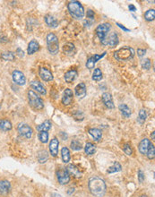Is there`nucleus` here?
I'll return each instance as SVG.
<instances>
[{"instance_id":"f257e3e1","label":"nucleus","mask_w":155,"mask_h":197,"mask_svg":"<svg viewBox=\"0 0 155 197\" xmlns=\"http://www.w3.org/2000/svg\"><path fill=\"white\" fill-rule=\"evenodd\" d=\"M89 190L96 197H102L106 193V184L103 179L98 177H92L89 180Z\"/></svg>"},{"instance_id":"f03ea898","label":"nucleus","mask_w":155,"mask_h":197,"mask_svg":"<svg viewBox=\"0 0 155 197\" xmlns=\"http://www.w3.org/2000/svg\"><path fill=\"white\" fill-rule=\"evenodd\" d=\"M135 55V51L133 48L124 47L119 48L114 53V58L117 61H128L132 59Z\"/></svg>"},{"instance_id":"7ed1b4c3","label":"nucleus","mask_w":155,"mask_h":197,"mask_svg":"<svg viewBox=\"0 0 155 197\" xmlns=\"http://www.w3.org/2000/svg\"><path fill=\"white\" fill-rule=\"evenodd\" d=\"M70 14L76 19H82L84 16V8L82 5L78 1H70L67 5Z\"/></svg>"},{"instance_id":"20e7f679","label":"nucleus","mask_w":155,"mask_h":197,"mask_svg":"<svg viewBox=\"0 0 155 197\" xmlns=\"http://www.w3.org/2000/svg\"><path fill=\"white\" fill-rule=\"evenodd\" d=\"M47 46L50 54L56 55L59 50V42L57 37L54 33H50L47 35Z\"/></svg>"},{"instance_id":"39448f33","label":"nucleus","mask_w":155,"mask_h":197,"mask_svg":"<svg viewBox=\"0 0 155 197\" xmlns=\"http://www.w3.org/2000/svg\"><path fill=\"white\" fill-rule=\"evenodd\" d=\"M28 100H29L30 105L35 109H42L44 108L43 100L39 98L37 95V93L33 92V90L28 91Z\"/></svg>"},{"instance_id":"423d86ee","label":"nucleus","mask_w":155,"mask_h":197,"mask_svg":"<svg viewBox=\"0 0 155 197\" xmlns=\"http://www.w3.org/2000/svg\"><path fill=\"white\" fill-rule=\"evenodd\" d=\"M17 130L19 134L25 138V139H31L33 137V128L28 126L27 124H24V123H20L17 127Z\"/></svg>"},{"instance_id":"0eeeda50","label":"nucleus","mask_w":155,"mask_h":197,"mask_svg":"<svg viewBox=\"0 0 155 197\" xmlns=\"http://www.w3.org/2000/svg\"><path fill=\"white\" fill-rule=\"evenodd\" d=\"M110 28H111V26L108 23H101V24L98 25V27L96 28L95 32H96V34H97L98 38L101 39V42L107 38V34L110 32Z\"/></svg>"},{"instance_id":"6e6552de","label":"nucleus","mask_w":155,"mask_h":197,"mask_svg":"<svg viewBox=\"0 0 155 197\" xmlns=\"http://www.w3.org/2000/svg\"><path fill=\"white\" fill-rule=\"evenodd\" d=\"M57 181L59 182V184L61 185H67L69 183L70 181V177H69V174L67 173V169H58L57 171Z\"/></svg>"},{"instance_id":"1a4fd4ad","label":"nucleus","mask_w":155,"mask_h":197,"mask_svg":"<svg viewBox=\"0 0 155 197\" xmlns=\"http://www.w3.org/2000/svg\"><path fill=\"white\" fill-rule=\"evenodd\" d=\"M119 40H118V36L116 33H111L110 34L109 37H107L104 40L101 41V43L103 45H108L111 48L116 47V45L118 44Z\"/></svg>"},{"instance_id":"9d476101","label":"nucleus","mask_w":155,"mask_h":197,"mask_svg":"<svg viewBox=\"0 0 155 197\" xmlns=\"http://www.w3.org/2000/svg\"><path fill=\"white\" fill-rule=\"evenodd\" d=\"M12 77H13L14 82L18 85H24L26 83V78H25L24 74L18 70H15L13 72Z\"/></svg>"},{"instance_id":"9b49d317","label":"nucleus","mask_w":155,"mask_h":197,"mask_svg":"<svg viewBox=\"0 0 155 197\" xmlns=\"http://www.w3.org/2000/svg\"><path fill=\"white\" fill-rule=\"evenodd\" d=\"M39 77H40L43 81H45V82H50V81L53 80V74H52V73H51L48 69H47V68H45V67H40V68H39Z\"/></svg>"},{"instance_id":"f8f14e48","label":"nucleus","mask_w":155,"mask_h":197,"mask_svg":"<svg viewBox=\"0 0 155 197\" xmlns=\"http://www.w3.org/2000/svg\"><path fill=\"white\" fill-rule=\"evenodd\" d=\"M105 55H106V52H104V53L101 54V55H97V54H96V55H94V56L89 58L88 60H87V62H86V67H87L88 69H93L95 64H96L100 59H101Z\"/></svg>"},{"instance_id":"ddd939ff","label":"nucleus","mask_w":155,"mask_h":197,"mask_svg":"<svg viewBox=\"0 0 155 197\" xmlns=\"http://www.w3.org/2000/svg\"><path fill=\"white\" fill-rule=\"evenodd\" d=\"M152 145V142H150L149 139L147 138H144L143 139L140 143H139V152L143 154V155H146L147 154V152L150 148V146Z\"/></svg>"},{"instance_id":"4468645a","label":"nucleus","mask_w":155,"mask_h":197,"mask_svg":"<svg viewBox=\"0 0 155 197\" xmlns=\"http://www.w3.org/2000/svg\"><path fill=\"white\" fill-rule=\"evenodd\" d=\"M11 190L10 182L7 180H0V195L5 196Z\"/></svg>"},{"instance_id":"2eb2a0df","label":"nucleus","mask_w":155,"mask_h":197,"mask_svg":"<svg viewBox=\"0 0 155 197\" xmlns=\"http://www.w3.org/2000/svg\"><path fill=\"white\" fill-rule=\"evenodd\" d=\"M74 98V94L72 90L70 89H66V91L64 92L63 97H62V103L66 106H68L72 103Z\"/></svg>"},{"instance_id":"dca6fc26","label":"nucleus","mask_w":155,"mask_h":197,"mask_svg":"<svg viewBox=\"0 0 155 197\" xmlns=\"http://www.w3.org/2000/svg\"><path fill=\"white\" fill-rule=\"evenodd\" d=\"M67 171L69 175L73 176L74 177H76V178H81L82 177V173L80 171V169L78 168L76 166L73 164H70L67 166Z\"/></svg>"},{"instance_id":"f3484780","label":"nucleus","mask_w":155,"mask_h":197,"mask_svg":"<svg viewBox=\"0 0 155 197\" xmlns=\"http://www.w3.org/2000/svg\"><path fill=\"white\" fill-rule=\"evenodd\" d=\"M31 87L37 91V92H39V94L41 95H46L47 94V91H46V88L44 87V85L39 82V81H33L31 83Z\"/></svg>"},{"instance_id":"a211bd4d","label":"nucleus","mask_w":155,"mask_h":197,"mask_svg":"<svg viewBox=\"0 0 155 197\" xmlns=\"http://www.w3.org/2000/svg\"><path fill=\"white\" fill-rule=\"evenodd\" d=\"M75 93L79 98H83L86 96V86L85 83H80L75 88Z\"/></svg>"},{"instance_id":"6ab92c4d","label":"nucleus","mask_w":155,"mask_h":197,"mask_svg":"<svg viewBox=\"0 0 155 197\" xmlns=\"http://www.w3.org/2000/svg\"><path fill=\"white\" fill-rule=\"evenodd\" d=\"M58 146H59V142L57 138H54L51 140L50 143H49V152L51 156L53 157H57V153H58Z\"/></svg>"},{"instance_id":"aec40b11","label":"nucleus","mask_w":155,"mask_h":197,"mask_svg":"<svg viewBox=\"0 0 155 197\" xmlns=\"http://www.w3.org/2000/svg\"><path fill=\"white\" fill-rule=\"evenodd\" d=\"M102 101L105 104V106L109 108H114L115 105L113 103V98L110 93L109 92H104L102 94Z\"/></svg>"},{"instance_id":"412c9836","label":"nucleus","mask_w":155,"mask_h":197,"mask_svg":"<svg viewBox=\"0 0 155 197\" xmlns=\"http://www.w3.org/2000/svg\"><path fill=\"white\" fill-rule=\"evenodd\" d=\"M77 75V71L75 70V69H72V70L67 71V72L65 73V76H64V77H65V80H66L67 83H73V82L76 79Z\"/></svg>"},{"instance_id":"4be33fe9","label":"nucleus","mask_w":155,"mask_h":197,"mask_svg":"<svg viewBox=\"0 0 155 197\" xmlns=\"http://www.w3.org/2000/svg\"><path fill=\"white\" fill-rule=\"evenodd\" d=\"M39 43L35 40V39H33L30 41L29 45H28V48H27V53L29 55H33L34 54L35 52H37L39 50Z\"/></svg>"},{"instance_id":"5701e85b","label":"nucleus","mask_w":155,"mask_h":197,"mask_svg":"<svg viewBox=\"0 0 155 197\" xmlns=\"http://www.w3.org/2000/svg\"><path fill=\"white\" fill-rule=\"evenodd\" d=\"M63 52L67 56H73L76 53L75 45L72 43H67L63 46Z\"/></svg>"},{"instance_id":"b1692460","label":"nucleus","mask_w":155,"mask_h":197,"mask_svg":"<svg viewBox=\"0 0 155 197\" xmlns=\"http://www.w3.org/2000/svg\"><path fill=\"white\" fill-rule=\"evenodd\" d=\"M45 22L47 23L48 26L51 27V28H57L58 25V23L57 21V19L55 17H53L52 15H46L45 16Z\"/></svg>"},{"instance_id":"393cba45","label":"nucleus","mask_w":155,"mask_h":197,"mask_svg":"<svg viewBox=\"0 0 155 197\" xmlns=\"http://www.w3.org/2000/svg\"><path fill=\"white\" fill-rule=\"evenodd\" d=\"M89 133L93 137V139L96 142L101 141V138H102V133L98 128H91V129H89Z\"/></svg>"},{"instance_id":"a878e982","label":"nucleus","mask_w":155,"mask_h":197,"mask_svg":"<svg viewBox=\"0 0 155 197\" xmlns=\"http://www.w3.org/2000/svg\"><path fill=\"white\" fill-rule=\"evenodd\" d=\"M12 129V123L7 119H0V130L9 131Z\"/></svg>"},{"instance_id":"bb28decb","label":"nucleus","mask_w":155,"mask_h":197,"mask_svg":"<svg viewBox=\"0 0 155 197\" xmlns=\"http://www.w3.org/2000/svg\"><path fill=\"white\" fill-rule=\"evenodd\" d=\"M118 108H119V110H120L121 114H122L125 117H126V118L130 117V116H131V110H130V108H129L126 104H120Z\"/></svg>"},{"instance_id":"cd10ccee","label":"nucleus","mask_w":155,"mask_h":197,"mask_svg":"<svg viewBox=\"0 0 155 197\" xmlns=\"http://www.w3.org/2000/svg\"><path fill=\"white\" fill-rule=\"evenodd\" d=\"M61 156H62V160H63V161L65 163L69 162L71 156H70V152H69L67 147H63L62 148V150H61Z\"/></svg>"},{"instance_id":"c85d7f7f","label":"nucleus","mask_w":155,"mask_h":197,"mask_svg":"<svg viewBox=\"0 0 155 197\" xmlns=\"http://www.w3.org/2000/svg\"><path fill=\"white\" fill-rule=\"evenodd\" d=\"M51 128V122L48 120L44 121L41 125L37 127V130L39 132H48Z\"/></svg>"},{"instance_id":"c756f323","label":"nucleus","mask_w":155,"mask_h":197,"mask_svg":"<svg viewBox=\"0 0 155 197\" xmlns=\"http://www.w3.org/2000/svg\"><path fill=\"white\" fill-rule=\"evenodd\" d=\"M96 151V146L91 142H87L84 147V152L87 155H92Z\"/></svg>"},{"instance_id":"7c9ffc66","label":"nucleus","mask_w":155,"mask_h":197,"mask_svg":"<svg viewBox=\"0 0 155 197\" xmlns=\"http://www.w3.org/2000/svg\"><path fill=\"white\" fill-rule=\"evenodd\" d=\"M48 159V154L47 152V151L42 150L38 152V161L39 163H45Z\"/></svg>"},{"instance_id":"2f4dec72","label":"nucleus","mask_w":155,"mask_h":197,"mask_svg":"<svg viewBox=\"0 0 155 197\" xmlns=\"http://www.w3.org/2000/svg\"><path fill=\"white\" fill-rule=\"evenodd\" d=\"M14 52H11V51H8V52H5L3 54H1V58L3 60H5V61H13L14 60Z\"/></svg>"},{"instance_id":"473e14b6","label":"nucleus","mask_w":155,"mask_h":197,"mask_svg":"<svg viewBox=\"0 0 155 197\" xmlns=\"http://www.w3.org/2000/svg\"><path fill=\"white\" fill-rule=\"evenodd\" d=\"M102 72L101 71L100 68H95L94 69V72L92 73V80L95 81V82H100L101 81L102 79Z\"/></svg>"},{"instance_id":"72a5a7b5","label":"nucleus","mask_w":155,"mask_h":197,"mask_svg":"<svg viewBox=\"0 0 155 197\" xmlns=\"http://www.w3.org/2000/svg\"><path fill=\"white\" fill-rule=\"evenodd\" d=\"M155 17V11L154 9H149L148 11L145 12L144 14V19L147 22H152L154 20Z\"/></svg>"},{"instance_id":"f704fd0d","label":"nucleus","mask_w":155,"mask_h":197,"mask_svg":"<svg viewBox=\"0 0 155 197\" xmlns=\"http://www.w3.org/2000/svg\"><path fill=\"white\" fill-rule=\"evenodd\" d=\"M121 168H122V167H121V165L119 164L118 162H114L111 167H109V169L107 170V172L110 173V174H111V173H116V172H119V171L121 170Z\"/></svg>"},{"instance_id":"c9c22d12","label":"nucleus","mask_w":155,"mask_h":197,"mask_svg":"<svg viewBox=\"0 0 155 197\" xmlns=\"http://www.w3.org/2000/svg\"><path fill=\"white\" fill-rule=\"evenodd\" d=\"M71 148L73 151H80L82 150V143L78 140H73L71 142Z\"/></svg>"},{"instance_id":"e433bc0d","label":"nucleus","mask_w":155,"mask_h":197,"mask_svg":"<svg viewBox=\"0 0 155 197\" xmlns=\"http://www.w3.org/2000/svg\"><path fill=\"white\" fill-rule=\"evenodd\" d=\"M39 139L42 143H47L48 142V132H39Z\"/></svg>"},{"instance_id":"4c0bfd02","label":"nucleus","mask_w":155,"mask_h":197,"mask_svg":"<svg viewBox=\"0 0 155 197\" xmlns=\"http://www.w3.org/2000/svg\"><path fill=\"white\" fill-rule=\"evenodd\" d=\"M123 151L128 156L132 155V153H133V149H132V147H131V145L129 143H125L123 145Z\"/></svg>"},{"instance_id":"58836bf2","label":"nucleus","mask_w":155,"mask_h":197,"mask_svg":"<svg viewBox=\"0 0 155 197\" xmlns=\"http://www.w3.org/2000/svg\"><path fill=\"white\" fill-rule=\"evenodd\" d=\"M147 118V114H146V111L144 109H141L139 111V117H138V120L140 123H144Z\"/></svg>"},{"instance_id":"ea45409f","label":"nucleus","mask_w":155,"mask_h":197,"mask_svg":"<svg viewBox=\"0 0 155 197\" xmlns=\"http://www.w3.org/2000/svg\"><path fill=\"white\" fill-rule=\"evenodd\" d=\"M154 152H155L154 146H153V144H152V145L150 146L148 152H147V154H146L149 160H153V159H154V156H155Z\"/></svg>"},{"instance_id":"a19ab883","label":"nucleus","mask_w":155,"mask_h":197,"mask_svg":"<svg viewBox=\"0 0 155 197\" xmlns=\"http://www.w3.org/2000/svg\"><path fill=\"white\" fill-rule=\"evenodd\" d=\"M152 66V63L151 60L149 58H145L142 61V67L145 70H149Z\"/></svg>"},{"instance_id":"79ce46f5","label":"nucleus","mask_w":155,"mask_h":197,"mask_svg":"<svg viewBox=\"0 0 155 197\" xmlns=\"http://www.w3.org/2000/svg\"><path fill=\"white\" fill-rule=\"evenodd\" d=\"M94 17H95V14H94V12L92 10H88L87 11V18L93 21L94 20Z\"/></svg>"},{"instance_id":"37998d69","label":"nucleus","mask_w":155,"mask_h":197,"mask_svg":"<svg viewBox=\"0 0 155 197\" xmlns=\"http://www.w3.org/2000/svg\"><path fill=\"white\" fill-rule=\"evenodd\" d=\"M138 179L140 183H143L144 181V173L141 169H139L138 171Z\"/></svg>"},{"instance_id":"c03bdc74","label":"nucleus","mask_w":155,"mask_h":197,"mask_svg":"<svg viewBox=\"0 0 155 197\" xmlns=\"http://www.w3.org/2000/svg\"><path fill=\"white\" fill-rule=\"evenodd\" d=\"M146 53V49H142V48H138L137 49V54L139 57H144Z\"/></svg>"},{"instance_id":"a18cd8bd","label":"nucleus","mask_w":155,"mask_h":197,"mask_svg":"<svg viewBox=\"0 0 155 197\" xmlns=\"http://www.w3.org/2000/svg\"><path fill=\"white\" fill-rule=\"evenodd\" d=\"M116 25L119 27V28H121L123 31H125V32H129V29H127V28H126L125 26H123L122 24H120V23H116Z\"/></svg>"},{"instance_id":"49530a36","label":"nucleus","mask_w":155,"mask_h":197,"mask_svg":"<svg viewBox=\"0 0 155 197\" xmlns=\"http://www.w3.org/2000/svg\"><path fill=\"white\" fill-rule=\"evenodd\" d=\"M16 51H17V53H18V56H19V57L23 58V57L24 56V54H23V51H22V49H21L20 48H17V50H16Z\"/></svg>"},{"instance_id":"de8ad7c7","label":"nucleus","mask_w":155,"mask_h":197,"mask_svg":"<svg viewBox=\"0 0 155 197\" xmlns=\"http://www.w3.org/2000/svg\"><path fill=\"white\" fill-rule=\"evenodd\" d=\"M128 8H129V10L132 11V12L136 11V8H135V6L134 5H128Z\"/></svg>"},{"instance_id":"09e8293b","label":"nucleus","mask_w":155,"mask_h":197,"mask_svg":"<svg viewBox=\"0 0 155 197\" xmlns=\"http://www.w3.org/2000/svg\"><path fill=\"white\" fill-rule=\"evenodd\" d=\"M51 197H61V195H58V194L53 193V194L51 195Z\"/></svg>"},{"instance_id":"8fccbe9b","label":"nucleus","mask_w":155,"mask_h":197,"mask_svg":"<svg viewBox=\"0 0 155 197\" xmlns=\"http://www.w3.org/2000/svg\"><path fill=\"white\" fill-rule=\"evenodd\" d=\"M154 135H155L154 132H153V133L151 134V137H152V139H153V140H154Z\"/></svg>"},{"instance_id":"3c124183","label":"nucleus","mask_w":155,"mask_h":197,"mask_svg":"<svg viewBox=\"0 0 155 197\" xmlns=\"http://www.w3.org/2000/svg\"><path fill=\"white\" fill-rule=\"evenodd\" d=\"M140 197H147V196H146V195H141Z\"/></svg>"}]
</instances>
